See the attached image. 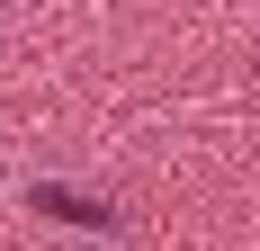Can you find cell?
I'll return each instance as SVG.
<instances>
[{
  "label": "cell",
  "instance_id": "obj_1",
  "mask_svg": "<svg viewBox=\"0 0 260 251\" xmlns=\"http://www.w3.org/2000/svg\"><path fill=\"white\" fill-rule=\"evenodd\" d=\"M36 215H63V225H90V233H108L117 225V206H99V198H81V189H36Z\"/></svg>",
  "mask_w": 260,
  "mask_h": 251
}]
</instances>
